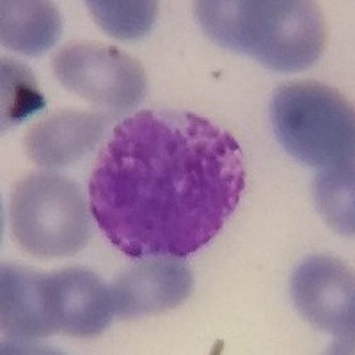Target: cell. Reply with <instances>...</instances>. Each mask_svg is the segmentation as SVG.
<instances>
[{
    "label": "cell",
    "instance_id": "5b68a950",
    "mask_svg": "<svg viewBox=\"0 0 355 355\" xmlns=\"http://www.w3.org/2000/svg\"><path fill=\"white\" fill-rule=\"evenodd\" d=\"M52 64L57 80L68 91L114 114L128 112L144 100V68L116 46L91 41L69 43L55 53Z\"/></svg>",
    "mask_w": 355,
    "mask_h": 355
},
{
    "label": "cell",
    "instance_id": "3957f363",
    "mask_svg": "<svg viewBox=\"0 0 355 355\" xmlns=\"http://www.w3.org/2000/svg\"><path fill=\"white\" fill-rule=\"evenodd\" d=\"M270 117L277 141L297 160L322 169L354 164V109L331 85L315 80L279 85Z\"/></svg>",
    "mask_w": 355,
    "mask_h": 355
},
{
    "label": "cell",
    "instance_id": "9c48e42d",
    "mask_svg": "<svg viewBox=\"0 0 355 355\" xmlns=\"http://www.w3.org/2000/svg\"><path fill=\"white\" fill-rule=\"evenodd\" d=\"M109 117L100 112L57 110L31 126L25 153L41 167L71 166L93 150L103 137Z\"/></svg>",
    "mask_w": 355,
    "mask_h": 355
},
{
    "label": "cell",
    "instance_id": "4fadbf2b",
    "mask_svg": "<svg viewBox=\"0 0 355 355\" xmlns=\"http://www.w3.org/2000/svg\"><path fill=\"white\" fill-rule=\"evenodd\" d=\"M2 130L20 125L46 105L34 73L15 59H2Z\"/></svg>",
    "mask_w": 355,
    "mask_h": 355
},
{
    "label": "cell",
    "instance_id": "5bb4252c",
    "mask_svg": "<svg viewBox=\"0 0 355 355\" xmlns=\"http://www.w3.org/2000/svg\"><path fill=\"white\" fill-rule=\"evenodd\" d=\"M87 8L107 34L125 41L150 33L158 12L153 0H89Z\"/></svg>",
    "mask_w": 355,
    "mask_h": 355
},
{
    "label": "cell",
    "instance_id": "8fae6325",
    "mask_svg": "<svg viewBox=\"0 0 355 355\" xmlns=\"http://www.w3.org/2000/svg\"><path fill=\"white\" fill-rule=\"evenodd\" d=\"M0 8V37L6 49L40 55L61 36V15L53 2L4 0Z\"/></svg>",
    "mask_w": 355,
    "mask_h": 355
},
{
    "label": "cell",
    "instance_id": "52a82bcc",
    "mask_svg": "<svg viewBox=\"0 0 355 355\" xmlns=\"http://www.w3.org/2000/svg\"><path fill=\"white\" fill-rule=\"evenodd\" d=\"M194 279L174 256H155L121 274L110 286L116 315L123 320L160 315L189 299Z\"/></svg>",
    "mask_w": 355,
    "mask_h": 355
},
{
    "label": "cell",
    "instance_id": "7a4b0ae2",
    "mask_svg": "<svg viewBox=\"0 0 355 355\" xmlns=\"http://www.w3.org/2000/svg\"><path fill=\"white\" fill-rule=\"evenodd\" d=\"M196 17L215 43L274 71L307 69L327 43L322 9L306 0H201Z\"/></svg>",
    "mask_w": 355,
    "mask_h": 355
},
{
    "label": "cell",
    "instance_id": "6da1fadb",
    "mask_svg": "<svg viewBox=\"0 0 355 355\" xmlns=\"http://www.w3.org/2000/svg\"><path fill=\"white\" fill-rule=\"evenodd\" d=\"M245 189L239 142L187 110H141L114 128L91 173L98 227L132 258L194 254Z\"/></svg>",
    "mask_w": 355,
    "mask_h": 355
},
{
    "label": "cell",
    "instance_id": "277c9868",
    "mask_svg": "<svg viewBox=\"0 0 355 355\" xmlns=\"http://www.w3.org/2000/svg\"><path fill=\"white\" fill-rule=\"evenodd\" d=\"M12 239L36 258L77 254L89 240V211L75 182L37 173L17 183L9 206Z\"/></svg>",
    "mask_w": 355,
    "mask_h": 355
},
{
    "label": "cell",
    "instance_id": "8992f818",
    "mask_svg": "<svg viewBox=\"0 0 355 355\" xmlns=\"http://www.w3.org/2000/svg\"><path fill=\"white\" fill-rule=\"evenodd\" d=\"M354 291L352 270L332 256H311L291 275L295 307L311 325L329 334H354Z\"/></svg>",
    "mask_w": 355,
    "mask_h": 355
},
{
    "label": "cell",
    "instance_id": "ba28073f",
    "mask_svg": "<svg viewBox=\"0 0 355 355\" xmlns=\"http://www.w3.org/2000/svg\"><path fill=\"white\" fill-rule=\"evenodd\" d=\"M50 275V302L59 332L71 338L100 336L116 315L112 291L87 268L71 266Z\"/></svg>",
    "mask_w": 355,
    "mask_h": 355
},
{
    "label": "cell",
    "instance_id": "30bf717a",
    "mask_svg": "<svg viewBox=\"0 0 355 355\" xmlns=\"http://www.w3.org/2000/svg\"><path fill=\"white\" fill-rule=\"evenodd\" d=\"M0 323L6 334L18 338L59 334L50 302V275L4 263L0 274Z\"/></svg>",
    "mask_w": 355,
    "mask_h": 355
},
{
    "label": "cell",
    "instance_id": "7c38bea8",
    "mask_svg": "<svg viewBox=\"0 0 355 355\" xmlns=\"http://www.w3.org/2000/svg\"><path fill=\"white\" fill-rule=\"evenodd\" d=\"M318 211L338 233L354 234V164L325 167L315 178Z\"/></svg>",
    "mask_w": 355,
    "mask_h": 355
}]
</instances>
